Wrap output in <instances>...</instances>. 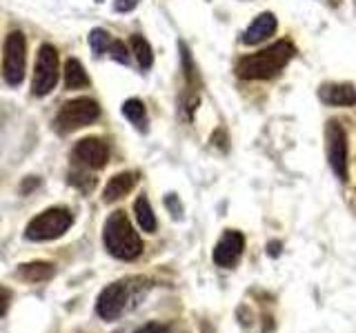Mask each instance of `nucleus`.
<instances>
[{"instance_id":"nucleus-25","label":"nucleus","mask_w":356,"mask_h":333,"mask_svg":"<svg viewBox=\"0 0 356 333\" xmlns=\"http://www.w3.org/2000/svg\"><path fill=\"white\" fill-rule=\"evenodd\" d=\"M7 307H9V293L5 289H0V318L7 314Z\"/></svg>"},{"instance_id":"nucleus-13","label":"nucleus","mask_w":356,"mask_h":333,"mask_svg":"<svg viewBox=\"0 0 356 333\" xmlns=\"http://www.w3.org/2000/svg\"><path fill=\"white\" fill-rule=\"evenodd\" d=\"M138 182V173L136 171H122L118 176H114L107 182L105 191H103V200L105 203H116V200L125 198L134 187Z\"/></svg>"},{"instance_id":"nucleus-16","label":"nucleus","mask_w":356,"mask_h":333,"mask_svg":"<svg viewBox=\"0 0 356 333\" xmlns=\"http://www.w3.org/2000/svg\"><path fill=\"white\" fill-rule=\"evenodd\" d=\"M134 214H136V220H138V225H140L143 231H147V233L156 231V216L152 211L147 196H138L136 198V203H134Z\"/></svg>"},{"instance_id":"nucleus-23","label":"nucleus","mask_w":356,"mask_h":333,"mask_svg":"<svg viewBox=\"0 0 356 333\" xmlns=\"http://www.w3.org/2000/svg\"><path fill=\"white\" fill-rule=\"evenodd\" d=\"M165 203H167V207H170V209L174 211V218H181V214H183V207L178 205V198H176L174 194H172V196H167Z\"/></svg>"},{"instance_id":"nucleus-19","label":"nucleus","mask_w":356,"mask_h":333,"mask_svg":"<svg viewBox=\"0 0 356 333\" xmlns=\"http://www.w3.org/2000/svg\"><path fill=\"white\" fill-rule=\"evenodd\" d=\"M109 44H111V36H109L105 29H94L92 33H89V47L94 49L96 56L107 53Z\"/></svg>"},{"instance_id":"nucleus-12","label":"nucleus","mask_w":356,"mask_h":333,"mask_svg":"<svg viewBox=\"0 0 356 333\" xmlns=\"http://www.w3.org/2000/svg\"><path fill=\"white\" fill-rule=\"evenodd\" d=\"M276 27H278L276 16L272 14V11H263V14L256 16L252 20V25L245 29V33L241 36V42L243 44H259L270 36H274Z\"/></svg>"},{"instance_id":"nucleus-5","label":"nucleus","mask_w":356,"mask_h":333,"mask_svg":"<svg viewBox=\"0 0 356 333\" xmlns=\"http://www.w3.org/2000/svg\"><path fill=\"white\" fill-rule=\"evenodd\" d=\"M58 83V51L51 44H42L36 53V67H33L31 92L33 96H47Z\"/></svg>"},{"instance_id":"nucleus-20","label":"nucleus","mask_w":356,"mask_h":333,"mask_svg":"<svg viewBox=\"0 0 356 333\" xmlns=\"http://www.w3.org/2000/svg\"><path fill=\"white\" fill-rule=\"evenodd\" d=\"M107 53H109V58L116 60V62H122V65L129 62V51L125 47V42H120V40H111Z\"/></svg>"},{"instance_id":"nucleus-3","label":"nucleus","mask_w":356,"mask_h":333,"mask_svg":"<svg viewBox=\"0 0 356 333\" xmlns=\"http://www.w3.org/2000/svg\"><path fill=\"white\" fill-rule=\"evenodd\" d=\"M100 116V107L92 98H76L65 103L60 111L54 118V129L58 133H72L76 129H83L92 125Z\"/></svg>"},{"instance_id":"nucleus-21","label":"nucleus","mask_w":356,"mask_h":333,"mask_svg":"<svg viewBox=\"0 0 356 333\" xmlns=\"http://www.w3.org/2000/svg\"><path fill=\"white\" fill-rule=\"evenodd\" d=\"M70 182H72L74 187L81 189L83 194H89V191H94V187H96V178L87 176V173H72V176H70Z\"/></svg>"},{"instance_id":"nucleus-22","label":"nucleus","mask_w":356,"mask_h":333,"mask_svg":"<svg viewBox=\"0 0 356 333\" xmlns=\"http://www.w3.org/2000/svg\"><path fill=\"white\" fill-rule=\"evenodd\" d=\"M134 333H172V329L167 325H161V322H149V325H143L138 331Z\"/></svg>"},{"instance_id":"nucleus-9","label":"nucleus","mask_w":356,"mask_h":333,"mask_svg":"<svg viewBox=\"0 0 356 333\" xmlns=\"http://www.w3.org/2000/svg\"><path fill=\"white\" fill-rule=\"evenodd\" d=\"M127 298H129V289L125 282H114L109 284L98 298L96 311L103 320H116L127 307Z\"/></svg>"},{"instance_id":"nucleus-1","label":"nucleus","mask_w":356,"mask_h":333,"mask_svg":"<svg viewBox=\"0 0 356 333\" xmlns=\"http://www.w3.org/2000/svg\"><path fill=\"white\" fill-rule=\"evenodd\" d=\"M296 56V47L289 40H278L272 47L243 56L236 62V76L243 80H267L281 74Z\"/></svg>"},{"instance_id":"nucleus-15","label":"nucleus","mask_w":356,"mask_h":333,"mask_svg":"<svg viewBox=\"0 0 356 333\" xmlns=\"http://www.w3.org/2000/svg\"><path fill=\"white\" fill-rule=\"evenodd\" d=\"M65 87L67 89H85L89 87V76L81 60L70 58L65 62Z\"/></svg>"},{"instance_id":"nucleus-14","label":"nucleus","mask_w":356,"mask_h":333,"mask_svg":"<svg viewBox=\"0 0 356 333\" xmlns=\"http://www.w3.org/2000/svg\"><path fill=\"white\" fill-rule=\"evenodd\" d=\"M56 273V266L51 262H29V264H20L18 275L27 282H44L51 280Z\"/></svg>"},{"instance_id":"nucleus-7","label":"nucleus","mask_w":356,"mask_h":333,"mask_svg":"<svg viewBox=\"0 0 356 333\" xmlns=\"http://www.w3.org/2000/svg\"><path fill=\"white\" fill-rule=\"evenodd\" d=\"M327 140V162L339 180H348V133L337 120L327 122L325 129Z\"/></svg>"},{"instance_id":"nucleus-10","label":"nucleus","mask_w":356,"mask_h":333,"mask_svg":"<svg viewBox=\"0 0 356 333\" xmlns=\"http://www.w3.org/2000/svg\"><path fill=\"white\" fill-rule=\"evenodd\" d=\"M245 251V236L241 231L227 229L214 247V262L218 266H234Z\"/></svg>"},{"instance_id":"nucleus-26","label":"nucleus","mask_w":356,"mask_h":333,"mask_svg":"<svg viewBox=\"0 0 356 333\" xmlns=\"http://www.w3.org/2000/svg\"><path fill=\"white\" fill-rule=\"evenodd\" d=\"M36 185H40V180H38V178H29V180H27L25 185H20V191H22V194H29L31 189L36 187Z\"/></svg>"},{"instance_id":"nucleus-4","label":"nucleus","mask_w":356,"mask_h":333,"mask_svg":"<svg viewBox=\"0 0 356 333\" xmlns=\"http://www.w3.org/2000/svg\"><path fill=\"white\" fill-rule=\"evenodd\" d=\"M72 214L70 209L65 207H54V209H47L42 211L40 216L33 218L27 229H25V236L29 240H54L63 236V233L72 227Z\"/></svg>"},{"instance_id":"nucleus-24","label":"nucleus","mask_w":356,"mask_h":333,"mask_svg":"<svg viewBox=\"0 0 356 333\" xmlns=\"http://www.w3.org/2000/svg\"><path fill=\"white\" fill-rule=\"evenodd\" d=\"M136 5H138V0H116L114 3L116 11H131Z\"/></svg>"},{"instance_id":"nucleus-18","label":"nucleus","mask_w":356,"mask_h":333,"mask_svg":"<svg viewBox=\"0 0 356 333\" xmlns=\"http://www.w3.org/2000/svg\"><path fill=\"white\" fill-rule=\"evenodd\" d=\"M129 42H131V49H134V56H136V60L140 65V69H149V67L154 65V51L149 47V42L143 36H138V33H134Z\"/></svg>"},{"instance_id":"nucleus-6","label":"nucleus","mask_w":356,"mask_h":333,"mask_svg":"<svg viewBox=\"0 0 356 333\" xmlns=\"http://www.w3.org/2000/svg\"><path fill=\"white\" fill-rule=\"evenodd\" d=\"M25 60H27V40L22 31H11L5 40V58H3V76L5 80L16 87L25 78Z\"/></svg>"},{"instance_id":"nucleus-17","label":"nucleus","mask_w":356,"mask_h":333,"mask_svg":"<svg viewBox=\"0 0 356 333\" xmlns=\"http://www.w3.org/2000/svg\"><path fill=\"white\" fill-rule=\"evenodd\" d=\"M122 114H125V118L131 125H136L140 131L147 129V109H145V105L138 98H129L127 103L122 105Z\"/></svg>"},{"instance_id":"nucleus-8","label":"nucleus","mask_w":356,"mask_h":333,"mask_svg":"<svg viewBox=\"0 0 356 333\" xmlns=\"http://www.w3.org/2000/svg\"><path fill=\"white\" fill-rule=\"evenodd\" d=\"M109 158V147L105 140L100 138H83L81 142H76V147L72 149V162L76 166L87 171L103 169Z\"/></svg>"},{"instance_id":"nucleus-11","label":"nucleus","mask_w":356,"mask_h":333,"mask_svg":"<svg viewBox=\"0 0 356 333\" xmlns=\"http://www.w3.org/2000/svg\"><path fill=\"white\" fill-rule=\"evenodd\" d=\"M321 103L332 107H354L356 105V87L350 83H325L318 89Z\"/></svg>"},{"instance_id":"nucleus-2","label":"nucleus","mask_w":356,"mask_h":333,"mask_svg":"<svg viewBox=\"0 0 356 333\" xmlns=\"http://www.w3.org/2000/svg\"><path fill=\"white\" fill-rule=\"evenodd\" d=\"M103 240L107 251L120 260H134L143 253V240L136 231H134L131 222L125 211H114L105 220Z\"/></svg>"},{"instance_id":"nucleus-27","label":"nucleus","mask_w":356,"mask_h":333,"mask_svg":"<svg viewBox=\"0 0 356 333\" xmlns=\"http://www.w3.org/2000/svg\"><path fill=\"white\" fill-rule=\"evenodd\" d=\"M267 253H270L272 255V258H276V255L278 253H281V242H270V244H267Z\"/></svg>"}]
</instances>
